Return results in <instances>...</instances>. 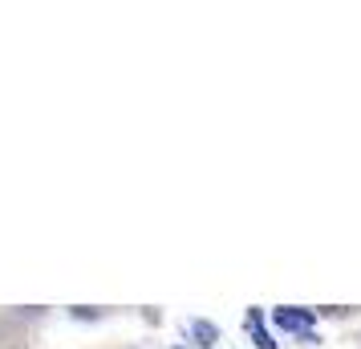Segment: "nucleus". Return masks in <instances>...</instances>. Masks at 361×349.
Listing matches in <instances>:
<instances>
[{"label":"nucleus","instance_id":"f257e3e1","mask_svg":"<svg viewBox=\"0 0 361 349\" xmlns=\"http://www.w3.org/2000/svg\"><path fill=\"white\" fill-rule=\"evenodd\" d=\"M276 325L284 333H309V325H312V313L309 309H276Z\"/></svg>","mask_w":361,"mask_h":349},{"label":"nucleus","instance_id":"7ed1b4c3","mask_svg":"<svg viewBox=\"0 0 361 349\" xmlns=\"http://www.w3.org/2000/svg\"><path fill=\"white\" fill-rule=\"evenodd\" d=\"M252 341H256V345H260V349H276V341H272V337H268V333H264L260 325L252 329Z\"/></svg>","mask_w":361,"mask_h":349},{"label":"nucleus","instance_id":"f03ea898","mask_svg":"<svg viewBox=\"0 0 361 349\" xmlns=\"http://www.w3.org/2000/svg\"><path fill=\"white\" fill-rule=\"evenodd\" d=\"M191 333L199 337V345H215V337H219L212 321H195V325H191Z\"/></svg>","mask_w":361,"mask_h":349}]
</instances>
